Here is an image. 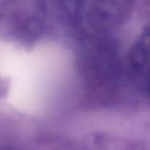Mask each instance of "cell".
Returning <instances> with one entry per match:
<instances>
[{"label": "cell", "mask_w": 150, "mask_h": 150, "mask_svg": "<svg viewBox=\"0 0 150 150\" xmlns=\"http://www.w3.org/2000/svg\"><path fill=\"white\" fill-rule=\"evenodd\" d=\"M67 65L68 57L56 45L44 44L30 52L26 51L6 81L7 101L20 110L35 111L63 78Z\"/></svg>", "instance_id": "1"}]
</instances>
